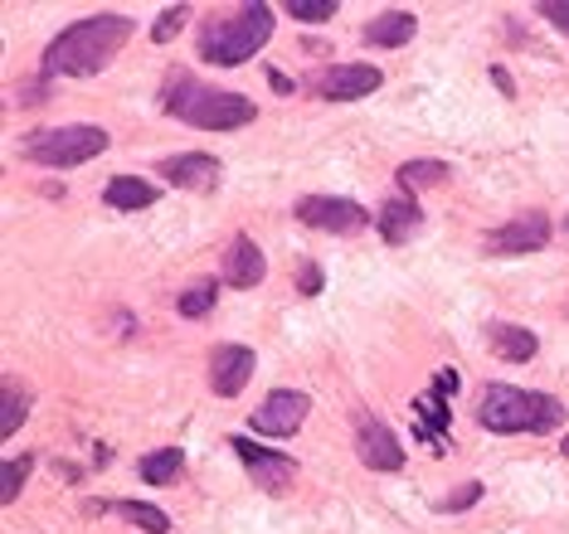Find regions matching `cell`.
<instances>
[{"instance_id": "44dd1931", "label": "cell", "mask_w": 569, "mask_h": 534, "mask_svg": "<svg viewBox=\"0 0 569 534\" xmlns=\"http://www.w3.org/2000/svg\"><path fill=\"white\" fill-rule=\"evenodd\" d=\"M108 511L122 515V520H132V525L147 530V534H171V515L157 511V505H147V501H112Z\"/></svg>"}, {"instance_id": "ffe728a7", "label": "cell", "mask_w": 569, "mask_h": 534, "mask_svg": "<svg viewBox=\"0 0 569 534\" xmlns=\"http://www.w3.org/2000/svg\"><path fill=\"white\" fill-rule=\"evenodd\" d=\"M395 180L413 194V190H429V185H448V180H452V165H448V161H405V165L395 171Z\"/></svg>"}, {"instance_id": "4dcf8cb0", "label": "cell", "mask_w": 569, "mask_h": 534, "mask_svg": "<svg viewBox=\"0 0 569 534\" xmlns=\"http://www.w3.org/2000/svg\"><path fill=\"white\" fill-rule=\"evenodd\" d=\"M433 389H438V394H452V389H458V374H452V370H438Z\"/></svg>"}, {"instance_id": "5b68a950", "label": "cell", "mask_w": 569, "mask_h": 534, "mask_svg": "<svg viewBox=\"0 0 569 534\" xmlns=\"http://www.w3.org/2000/svg\"><path fill=\"white\" fill-rule=\"evenodd\" d=\"M108 151V132L102 127H40V132L24 137V155L40 165H54V171H69V165H88Z\"/></svg>"}, {"instance_id": "9a60e30c", "label": "cell", "mask_w": 569, "mask_h": 534, "mask_svg": "<svg viewBox=\"0 0 569 534\" xmlns=\"http://www.w3.org/2000/svg\"><path fill=\"white\" fill-rule=\"evenodd\" d=\"M263 253H258V243L249 239V233H234V243H229V253H224V282L234 286V292H249V286L263 282Z\"/></svg>"}, {"instance_id": "d6986e66", "label": "cell", "mask_w": 569, "mask_h": 534, "mask_svg": "<svg viewBox=\"0 0 569 534\" xmlns=\"http://www.w3.org/2000/svg\"><path fill=\"white\" fill-rule=\"evenodd\" d=\"M180 466H186V452L180 447H157V452H147V457L137 462V476L147 481V486H171V481L180 476Z\"/></svg>"}, {"instance_id": "cb8c5ba5", "label": "cell", "mask_w": 569, "mask_h": 534, "mask_svg": "<svg viewBox=\"0 0 569 534\" xmlns=\"http://www.w3.org/2000/svg\"><path fill=\"white\" fill-rule=\"evenodd\" d=\"M34 452H24V457H10L6 462V501H20L24 496V481H30V472H34Z\"/></svg>"}, {"instance_id": "7c38bea8", "label": "cell", "mask_w": 569, "mask_h": 534, "mask_svg": "<svg viewBox=\"0 0 569 534\" xmlns=\"http://www.w3.org/2000/svg\"><path fill=\"white\" fill-rule=\"evenodd\" d=\"M253 370H258V360L249 345H219L210 355V389L219 399H234L253 380Z\"/></svg>"}, {"instance_id": "603a6c76", "label": "cell", "mask_w": 569, "mask_h": 534, "mask_svg": "<svg viewBox=\"0 0 569 534\" xmlns=\"http://www.w3.org/2000/svg\"><path fill=\"white\" fill-rule=\"evenodd\" d=\"M0 399H6V409H0V437H16L20 423H24V413H30V394H24L16 380H6V384H0Z\"/></svg>"}, {"instance_id": "3957f363", "label": "cell", "mask_w": 569, "mask_h": 534, "mask_svg": "<svg viewBox=\"0 0 569 534\" xmlns=\"http://www.w3.org/2000/svg\"><path fill=\"white\" fill-rule=\"evenodd\" d=\"M477 423L487 433H560L565 427V403L555 394H536V389L516 384H487L477 399Z\"/></svg>"}, {"instance_id": "e0dca14e", "label": "cell", "mask_w": 569, "mask_h": 534, "mask_svg": "<svg viewBox=\"0 0 569 534\" xmlns=\"http://www.w3.org/2000/svg\"><path fill=\"white\" fill-rule=\"evenodd\" d=\"M413 30H419V20H413L409 10H385V16H375L366 24V44L370 49H405Z\"/></svg>"}, {"instance_id": "f1b7e54d", "label": "cell", "mask_w": 569, "mask_h": 534, "mask_svg": "<svg viewBox=\"0 0 569 534\" xmlns=\"http://www.w3.org/2000/svg\"><path fill=\"white\" fill-rule=\"evenodd\" d=\"M297 286H302L307 296H317L321 292V268L317 263H302V268H297Z\"/></svg>"}, {"instance_id": "1f68e13d", "label": "cell", "mask_w": 569, "mask_h": 534, "mask_svg": "<svg viewBox=\"0 0 569 534\" xmlns=\"http://www.w3.org/2000/svg\"><path fill=\"white\" fill-rule=\"evenodd\" d=\"M565 457H569V437H565Z\"/></svg>"}, {"instance_id": "8fae6325", "label": "cell", "mask_w": 569, "mask_h": 534, "mask_svg": "<svg viewBox=\"0 0 569 534\" xmlns=\"http://www.w3.org/2000/svg\"><path fill=\"white\" fill-rule=\"evenodd\" d=\"M380 83H385V73L370 69V63H336V69L321 73L317 93L327 102H356V98L380 93Z\"/></svg>"}, {"instance_id": "d4e9b609", "label": "cell", "mask_w": 569, "mask_h": 534, "mask_svg": "<svg viewBox=\"0 0 569 534\" xmlns=\"http://www.w3.org/2000/svg\"><path fill=\"white\" fill-rule=\"evenodd\" d=\"M288 16L302 24H327L336 16V0H288Z\"/></svg>"}, {"instance_id": "52a82bcc", "label": "cell", "mask_w": 569, "mask_h": 534, "mask_svg": "<svg viewBox=\"0 0 569 534\" xmlns=\"http://www.w3.org/2000/svg\"><path fill=\"white\" fill-rule=\"evenodd\" d=\"M297 219L321 233H346V239L370 224V214L360 210L356 200H331V194H302V200H297Z\"/></svg>"}, {"instance_id": "484cf974", "label": "cell", "mask_w": 569, "mask_h": 534, "mask_svg": "<svg viewBox=\"0 0 569 534\" xmlns=\"http://www.w3.org/2000/svg\"><path fill=\"white\" fill-rule=\"evenodd\" d=\"M186 24H190V6H171L157 24H151V39H157V44H171V39L186 30Z\"/></svg>"}, {"instance_id": "2e32d148", "label": "cell", "mask_w": 569, "mask_h": 534, "mask_svg": "<svg viewBox=\"0 0 569 534\" xmlns=\"http://www.w3.org/2000/svg\"><path fill=\"white\" fill-rule=\"evenodd\" d=\"M161 200V185H147V180L137 175H112L108 190H102V204L118 214H137V210H151V204Z\"/></svg>"}, {"instance_id": "4316f807", "label": "cell", "mask_w": 569, "mask_h": 534, "mask_svg": "<svg viewBox=\"0 0 569 534\" xmlns=\"http://www.w3.org/2000/svg\"><path fill=\"white\" fill-rule=\"evenodd\" d=\"M477 501H482V481H468V486L452 491V496L438 505V511H468V505H477Z\"/></svg>"}, {"instance_id": "5bb4252c", "label": "cell", "mask_w": 569, "mask_h": 534, "mask_svg": "<svg viewBox=\"0 0 569 534\" xmlns=\"http://www.w3.org/2000/svg\"><path fill=\"white\" fill-rule=\"evenodd\" d=\"M375 229H380V239L390 243V249H405L409 239H419V233H423V210L409 200V194L385 200L380 214H375Z\"/></svg>"}, {"instance_id": "9c48e42d", "label": "cell", "mask_w": 569, "mask_h": 534, "mask_svg": "<svg viewBox=\"0 0 569 534\" xmlns=\"http://www.w3.org/2000/svg\"><path fill=\"white\" fill-rule=\"evenodd\" d=\"M356 457L370 466V472H399L405 466V447L399 437L370 413H356Z\"/></svg>"}, {"instance_id": "7a4b0ae2", "label": "cell", "mask_w": 569, "mask_h": 534, "mask_svg": "<svg viewBox=\"0 0 569 534\" xmlns=\"http://www.w3.org/2000/svg\"><path fill=\"white\" fill-rule=\"evenodd\" d=\"M161 102L176 122H190V127H200V132H234V127H249L258 117L253 98L229 93V88H210L190 73H176L171 83H166Z\"/></svg>"}, {"instance_id": "8992f818", "label": "cell", "mask_w": 569, "mask_h": 534, "mask_svg": "<svg viewBox=\"0 0 569 534\" xmlns=\"http://www.w3.org/2000/svg\"><path fill=\"white\" fill-rule=\"evenodd\" d=\"M234 447V457L243 462V472H249V481L258 491H268V496H282V491L297 481V462L288 457V452H273V447H258L253 437H234L229 442Z\"/></svg>"}, {"instance_id": "ba28073f", "label": "cell", "mask_w": 569, "mask_h": 534, "mask_svg": "<svg viewBox=\"0 0 569 534\" xmlns=\"http://www.w3.org/2000/svg\"><path fill=\"white\" fill-rule=\"evenodd\" d=\"M307 413H312V399L307 394H297V389H273V394L253 409L249 423H253V433H263V437H292Z\"/></svg>"}, {"instance_id": "7402d4cb", "label": "cell", "mask_w": 569, "mask_h": 534, "mask_svg": "<svg viewBox=\"0 0 569 534\" xmlns=\"http://www.w3.org/2000/svg\"><path fill=\"white\" fill-rule=\"evenodd\" d=\"M214 296H219V282L214 278H200V282H190L186 292H180L176 311L186 321H200V316H210V311H214Z\"/></svg>"}, {"instance_id": "d6a6232c", "label": "cell", "mask_w": 569, "mask_h": 534, "mask_svg": "<svg viewBox=\"0 0 569 534\" xmlns=\"http://www.w3.org/2000/svg\"><path fill=\"white\" fill-rule=\"evenodd\" d=\"M565 229H569V224H565Z\"/></svg>"}, {"instance_id": "ac0fdd59", "label": "cell", "mask_w": 569, "mask_h": 534, "mask_svg": "<svg viewBox=\"0 0 569 534\" xmlns=\"http://www.w3.org/2000/svg\"><path fill=\"white\" fill-rule=\"evenodd\" d=\"M491 350H497L507 364H526V360H536V350H540V341H536V331L530 325H497L491 331Z\"/></svg>"}, {"instance_id": "277c9868", "label": "cell", "mask_w": 569, "mask_h": 534, "mask_svg": "<svg viewBox=\"0 0 569 534\" xmlns=\"http://www.w3.org/2000/svg\"><path fill=\"white\" fill-rule=\"evenodd\" d=\"M268 39H273V6L249 0V6L234 10L229 20H214L210 30H200V59L214 63V69H239Z\"/></svg>"}, {"instance_id": "f546056e", "label": "cell", "mask_w": 569, "mask_h": 534, "mask_svg": "<svg viewBox=\"0 0 569 534\" xmlns=\"http://www.w3.org/2000/svg\"><path fill=\"white\" fill-rule=\"evenodd\" d=\"M491 83H497V88H501V93H507V98H516V83H511V73L501 69V63H497V69H491Z\"/></svg>"}, {"instance_id": "4fadbf2b", "label": "cell", "mask_w": 569, "mask_h": 534, "mask_svg": "<svg viewBox=\"0 0 569 534\" xmlns=\"http://www.w3.org/2000/svg\"><path fill=\"white\" fill-rule=\"evenodd\" d=\"M157 171H161L166 185H180V190H214L224 165H219L214 155H204V151H186V155H166Z\"/></svg>"}, {"instance_id": "30bf717a", "label": "cell", "mask_w": 569, "mask_h": 534, "mask_svg": "<svg viewBox=\"0 0 569 534\" xmlns=\"http://www.w3.org/2000/svg\"><path fill=\"white\" fill-rule=\"evenodd\" d=\"M555 224L546 214H516L511 224L487 233V253H540L550 243Z\"/></svg>"}, {"instance_id": "6da1fadb", "label": "cell", "mask_w": 569, "mask_h": 534, "mask_svg": "<svg viewBox=\"0 0 569 534\" xmlns=\"http://www.w3.org/2000/svg\"><path fill=\"white\" fill-rule=\"evenodd\" d=\"M127 34H132V20L127 16H88L49 39L40 54V69L44 78H93L112 63V54L127 44Z\"/></svg>"}, {"instance_id": "83f0119b", "label": "cell", "mask_w": 569, "mask_h": 534, "mask_svg": "<svg viewBox=\"0 0 569 534\" xmlns=\"http://www.w3.org/2000/svg\"><path fill=\"white\" fill-rule=\"evenodd\" d=\"M540 20L555 24L560 34H569V0H546V6H540Z\"/></svg>"}]
</instances>
